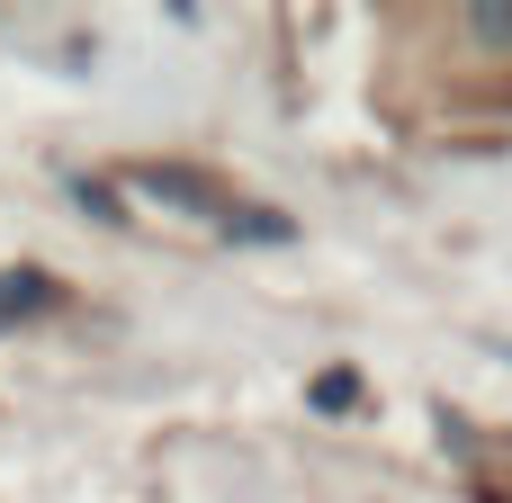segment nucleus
Here are the masks:
<instances>
[{
  "label": "nucleus",
  "instance_id": "1",
  "mask_svg": "<svg viewBox=\"0 0 512 503\" xmlns=\"http://www.w3.org/2000/svg\"><path fill=\"white\" fill-rule=\"evenodd\" d=\"M135 189H162V198H180V207H198V216H234V198L216 189V180H198V171H135Z\"/></svg>",
  "mask_w": 512,
  "mask_h": 503
},
{
  "label": "nucleus",
  "instance_id": "2",
  "mask_svg": "<svg viewBox=\"0 0 512 503\" xmlns=\"http://www.w3.org/2000/svg\"><path fill=\"white\" fill-rule=\"evenodd\" d=\"M306 405H315V414H351V405H360V369H315V378H306Z\"/></svg>",
  "mask_w": 512,
  "mask_h": 503
},
{
  "label": "nucleus",
  "instance_id": "3",
  "mask_svg": "<svg viewBox=\"0 0 512 503\" xmlns=\"http://www.w3.org/2000/svg\"><path fill=\"white\" fill-rule=\"evenodd\" d=\"M225 234H234V243H297V225H288V216H270V207H234V216H225Z\"/></svg>",
  "mask_w": 512,
  "mask_h": 503
},
{
  "label": "nucleus",
  "instance_id": "4",
  "mask_svg": "<svg viewBox=\"0 0 512 503\" xmlns=\"http://www.w3.org/2000/svg\"><path fill=\"white\" fill-rule=\"evenodd\" d=\"M36 306H54V279H36V270H9V279H0V315H36Z\"/></svg>",
  "mask_w": 512,
  "mask_h": 503
}]
</instances>
